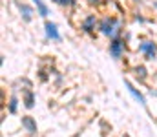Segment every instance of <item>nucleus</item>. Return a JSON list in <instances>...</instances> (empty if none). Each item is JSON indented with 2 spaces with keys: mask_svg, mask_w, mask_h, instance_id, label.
<instances>
[{
  "mask_svg": "<svg viewBox=\"0 0 157 137\" xmlns=\"http://www.w3.org/2000/svg\"><path fill=\"white\" fill-rule=\"evenodd\" d=\"M122 28H124V20H122V18L113 17V15H104V17H101V20H99L97 31H99L102 37H106V39L112 40V39H115V37H121Z\"/></svg>",
  "mask_w": 157,
  "mask_h": 137,
  "instance_id": "obj_1",
  "label": "nucleus"
},
{
  "mask_svg": "<svg viewBox=\"0 0 157 137\" xmlns=\"http://www.w3.org/2000/svg\"><path fill=\"white\" fill-rule=\"evenodd\" d=\"M108 53H110V57L113 60H121L124 57V53H126V40L122 37L112 39L110 44H108Z\"/></svg>",
  "mask_w": 157,
  "mask_h": 137,
  "instance_id": "obj_2",
  "label": "nucleus"
},
{
  "mask_svg": "<svg viewBox=\"0 0 157 137\" xmlns=\"http://www.w3.org/2000/svg\"><path fill=\"white\" fill-rule=\"evenodd\" d=\"M137 51H139L146 60H155L157 59V42L155 40H150V39H144V40L139 42Z\"/></svg>",
  "mask_w": 157,
  "mask_h": 137,
  "instance_id": "obj_3",
  "label": "nucleus"
},
{
  "mask_svg": "<svg viewBox=\"0 0 157 137\" xmlns=\"http://www.w3.org/2000/svg\"><path fill=\"white\" fill-rule=\"evenodd\" d=\"M99 20H101V18H99L95 13H86L84 18L80 20L78 28H80L82 33H86V35H93V31L99 28Z\"/></svg>",
  "mask_w": 157,
  "mask_h": 137,
  "instance_id": "obj_4",
  "label": "nucleus"
},
{
  "mask_svg": "<svg viewBox=\"0 0 157 137\" xmlns=\"http://www.w3.org/2000/svg\"><path fill=\"white\" fill-rule=\"evenodd\" d=\"M44 35H46V40L62 42V35H60V31H59L57 22H53V20H49V18L44 22Z\"/></svg>",
  "mask_w": 157,
  "mask_h": 137,
  "instance_id": "obj_5",
  "label": "nucleus"
},
{
  "mask_svg": "<svg viewBox=\"0 0 157 137\" xmlns=\"http://www.w3.org/2000/svg\"><path fill=\"white\" fill-rule=\"evenodd\" d=\"M17 4V7H18V13H20V18L24 20V22H31L33 18H35V6L33 4H28V2H20V0H17L15 2Z\"/></svg>",
  "mask_w": 157,
  "mask_h": 137,
  "instance_id": "obj_6",
  "label": "nucleus"
},
{
  "mask_svg": "<svg viewBox=\"0 0 157 137\" xmlns=\"http://www.w3.org/2000/svg\"><path fill=\"white\" fill-rule=\"evenodd\" d=\"M20 124H22V130H24V132H28L29 135H35V134H37V130H39L37 121H35L31 115H24V117L20 119Z\"/></svg>",
  "mask_w": 157,
  "mask_h": 137,
  "instance_id": "obj_7",
  "label": "nucleus"
},
{
  "mask_svg": "<svg viewBox=\"0 0 157 137\" xmlns=\"http://www.w3.org/2000/svg\"><path fill=\"white\" fill-rule=\"evenodd\" d=\"M124 86H126V90L130 91V95H132V97H133V99L141 104V106H146V97H144L141 91L137 90V88H135V86L128 81V79H124Z\"/></svg>",
  "mask_w": 157,
  "mask_h": 137,
  "instance_id": "obj_8",
  "label": "nucleus"
},
{
  "mask_svg": "<svg viewBox=\"0 0 157 137\" xmlns=\"http://www.w3.org/2000/svg\"><path fill=\"white\" fill-rule=\"evenodd\" d=\"M31 4L35 6V9H37V15H39L40 18L48 20V17H49V6H48L44 0H31Z\"/></svg>",
  "mask_w": 157,
  "mask_h": 137,
  "instance_id": "obj_9",
  "label": "nucleus"
},
{
  "mask_svg": "<svg viewBox=\"0 0 157 137\" xmlns=\"http://www.w3.org/2000/svg\"><path fill=\"white\" fill-rule=\"evenodd\" d=\"M22 102H24V106H26V110H33L35 108V102H37V99H35V93L33 90H28L22 93Z\"/></svg>",
  "mask_w": 157,
  "mask_h": 137,
  "instance_id": "obj_10",
  "label": "nucleus"
},
{
  "mask_svg": "<svg viewBox=\"0 0 157 137\" xmlns=\"http://www.w3.org/2000/svg\"><path fill=\"white\" fill-rule=\"evenodd\" d=\"M18 104H20V99L17 97V93H13V95L9 97V101H7V113L15 115V113L18 112Z\"/></svg>",
  "mask_w": 157,
  "mask_h": 137,
  "instance_id": "obj_11",
  "label": "nucleus"
},
{
  "mask_svg": "<svg viewBox=\"0 0 157 137\" xmlns=\"http://www.w3.org/2000/svg\"><path fill=\"white\" fill-rule=\"evenodd\" d=\"M59 6H62L66 9H73L78 6V0H59Z\"/></svg>",
  "mask_w": 157,
  "mask_h": 137,
  "instance_id": "obj_12",
  "label": "nucleus"
},
{
  "mask_svg": "<svg viewBox=\"0 0 157 137\" xmlns=\"http://www.w3.org/2000/svg\"><path fill=\"white\" fill-rule=\"evenodd\" d=\"M135 75H137L141 81H144V79L148 77V70H146L144 66H137V68H135Z\"/></svg>",
  "mask_w": 157,
  "mask_h": 137,
  "instance_id": "obj_13",
  "label": "nucleus"
},
{
  "mask_svg": "<svg viewBox=\"0 0 157 137\" xmlns=\"http://www.w3.org/2000/svg\"><path fill=\"white\" fill-rule=\"evenodd\" d=\"M133 20H135L137 24H146V17L141 15V13H135V15H133Z\"/></svg>",
  "mask_w": 157,
  "mask_h": 137,
  "instance_id": "obj_14",
  "label": "nucleus"
},
{
  "mask_svg": "<svg viewBox=\"0 0 157 137\" xmlns=\"http://www.w3.org/2000/svg\"><path fill=\"white\" fill-rule=\"evenodd\" d=\"M86 2H88L90 6H99V4H101L102 0H86Z\"/></svg>",
  "mask_w": 157,
  "mask_h": 137,
  "instance_id": "obj_15",
  "label": "nucleus"
},
{
  "mask_svg": "<svg viewBox=\"0 0 157 137\" xmlns=\"http://www.w3.org/2000/svg\"><path fill=\"white\" fill-rule=\"evenodd\" d=\"M150 6H152V9H154V11H157V0H152V2H150Z\"/></svg>",
  "mask_w": 157,
  "mask_h": 137,
  "instance_id": "obj_16",
  "label": "nucleus"
},
{
  "mask_svg": "<svg viewBox=\"0 0 157 137\" xmlns=\"http://www.w3.org/2000/svg\"><path fill=\"white\" fill-rule=\"evenodd\" d=\"M51 2H55V4H59V0H51Z\"/></svg>",
  "mask_w": 157,
  "mask_h": 137,
  "instance_id": "obj_17",
  "label": "nucleus"
}]
</instances>
